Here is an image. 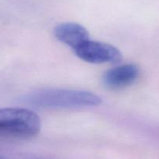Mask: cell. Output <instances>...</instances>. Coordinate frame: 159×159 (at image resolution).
Wrapping results in <instances>:
<instances>
[{
	"label": "cell",
	"mask_w": 159,
	"mask_h": 159,
	"mask_svg": "<svg viewBox=\"0 0 159 159\" xmlns=\"http://www.w3.org/2000/svg\"><path fill=\"white\" fill-rule=\"evenodd\" d=\"M28 102L45 108H76L97 106L102 99L89 91L68 89H46L34 92L26 98Z\"/></svg>",
	"instance_id": "6da1fadb"
},
{
	"label": "cell",
	"mask_w": 159,
	"mask_h": 159,
	"mask_svg": "<svg viewBox=\"0 0 159 159\" xmlns=\"http://www.w3.org/2000/svg\"><path fill=\"white\" fill-rule=\"evenodd\" d=\"M40 130V120L35 112L22 108H0V137L29 139Z\"/></svg>",
	"instance_id": "7a4b0ae2"
},
{
	"label": "cell",
	"mask_w": 159,
	"mask_h": 159,
	"mask_svg": "<svg viewBox=\"0 0 159 159\" xmlns=\"http://www.w3.org/2000/svg\"><path fill=\"white\" fill-rule=\"evenodd\" d=\"M79 59L90 62L100 64L117 62L122 55L117 48L110 44L88 40L74 49Z\"/></svg>",
	"instance_id": "3957f363"
},
{
	"label": "cell",
	"mask_w": 159,
	"mask_h": 159,
	"mask_svg": "<svg viewBox=\"0 0 159 159\" xmlns=\"http://www.w3.org/2000/svg\"><path fill=\"white\" fill-rule=\"evenodd\" d=\"M138 75L139 70L137 65L124 64L107 70L103 75V83L110 89H121L134 84Z\"/></svg>",
	"instance_id": "277c9868"
},
{
	"label": "cell",
	"mask_w": 159,
	"mask_h": 159,
	"mask_svg": "<svg viewBox=\"0 0 159 159\" xmlns=\"http://www.w3.org/2000/svg\"><path fill=\"white\" fill-rule=\"evenodd\" d=\"M54 34L60 41L73 49L89 40L88 31L76 23H63L57 25L54 29Z\"/></svg>",
	"instance_id": "5b68a950"
},
{
	"label": "cell",
	"mask_w": 159,
	"mask_h": 159,
	"mask_svg": "<svg viewBox=\"0 0 159 159\" xmlns=\"http://www.w3.org/2000/svg\"><path fill=\"white\" fill-rule=\"evenodd\" d=\"M0 159H5L4 157H1V156H0Z\"/></svg>",
	"instance_id": "8992f818"
}]
</instances>
